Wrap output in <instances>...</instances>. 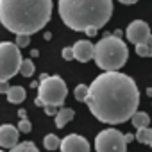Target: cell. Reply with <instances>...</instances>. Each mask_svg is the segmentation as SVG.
Segmentation results:
<instances>
[{"label":"cell","instance_id":"4316f807","mask_svg":"<svg viewBox=\"0 0 152 152\" xmlns=\"http://www.w3.org/2000/svg\"><path fill=\"white\" fill-rule=\"evenodd\" d=\"M25 115H27V111H25V109H20V111H18V116H20V120H22V118H25Z\"/></svg>","mask_w":152,"mask_h":152},{"label":"cell","instance_id":"cb8c5ba5","mask_svg":"<svg viewBox=\"0 0 152 152\" xmlns=\"http://www.w3.org/2000/svg\"><path fill=\"white\" fill-rule=\"evenodd\" d=\"M11 90V86L7 84V81H0V93H7Z\"/></svg>","mask_w":152,"mask_h":152},{"label":"cell","instance_id":"5bb4252c","mask_svg":"<svg viewBox=\"0 0 152 152\" xmlns=\"http://www.w3.org/2000/svg\"><path fill=\"white\" fill-rule=\"evenodd\" d=\"M131 122H132V125H134L136 129H141V127H148V125H150V116H148L145 111H136V113L132 115Z\"/></svg>","mask_w":152,"mask_h":152},{"label":"cell","instance_id":"e0dca14e","mask_svg":"<svg viewBox=\"0 0 152 152\" xmlns=\"http://www.w3.org/2000/svg\"><path fill=\"white\" fill-rule=\"evenodd\" d=\"M9 152H39V150H38V147L32 141H22V143L15 145Z\"/></svg>","mask_w":152,"mask_h":152},{"label":"cell","instance_id":"f546056e","mask_svg":"<svg viewBox=\"0 0 152 152\" xmlns=\"http://www.w3.org/2000/svg\"><path fill=\"white\" fill-rule=\"evenodd\" d=\"M147 95H148V97L152 95V88H147Z\"/></svg>","mask_w":152,"mask_h":152},{"label":"cell","instance_id":"2e32d148","mask_svg":"<svg viewBox=\"0 0 152 152\" xmlns=\"http://www.w3.org/2000/svg\"><path fill=\"white\" fill-rule=\"evenodd\" d=\"M43 147L47 150H57V148H61V140L56 134H47L43 138Z\"/></svg>","mask_w":152,"mask_h":152},{"label":"cell","instance_id":"83f0119b","mask_svg":"<svg viewBox=\"0 0 152 152\" xmlns=\"http://www.w3.org/2000/svg\"><path fill=\"white\" fill-rule=\"evenodd\" d=\"M38 54H39L38 50H32V52H31V56H32V57H38Z\"/></svg>","mask_w":152,"mask_h":152},{"label":"cell","instance_id":"8992f818","mask_svg":"<svg viewBox=\"0 0 152 152\" xmlns=\"http://www.w3.org/2000/svg\"><path fill=\"white\" fill-rule=\"evenodd\" d=\"M22 52L16 43L0 41V81H9L20 72Z\"/></svg>","mask_w":152,"mask_h":152},{"label":"cell","instance_id":"7402d4cb","mask_svg":"<svg viewBox=\"0 0 152 152\" xmlns=\"http://www.w3.org/2000/svg\"><path fill=\"white\" fill-rule=\"evenodd\" d=\"M18 129H20V132H31V129H32V125H31V122L27 120V118H22L20 122H18V125H16Z\"/></svg>","mask_w":152,"mask_h":152},{"label":"cell","instance_id":"3957f363","mask_svg":"<svg viewBox=\"0 0 152 152\" xmlns=\"http://www.w3.org/2000/svg\"><path fill=\"white\" fill-rule=\"evenodd\" d=\"M57 13L68 29L95 36L111 20L113 0H59Z\"/></svg>","mask_w":152,"mask_h":152},{"label":"cell","instance_id":"277c9868","mask_svg":"<svg viewBox=\"0 0 152 152\" xmlns=\"http://www.w3.org/2000/svg\"><path fill=\"white\" fill-rule=\"evenodd\" d=\"M129 57V48L122 38L115 34L104 36L99 43H95V63L104 72H116L120 70Z\"/></svg>","mask_w":152,"mask_h":152},{"label":"cell","instance_id":"d6986e66","mask_svg":"<svg viewBox=\"0 0 152 152\" xmlns=\"http://www.w3.org/2000/svg\"><path fill=\"white\" fill-rule=\"evenodd\" d=\"M34 72H36V68H34L32 59H23L22 64H20V73L23 75V77H31Z\"/></svg>","mask_w":152,"mask_h":152},{"label":"cell","instance_id":"4fadbf2b","mask_svg":"<svg viewBox=\"0 0 152 152\" xmlns=\"http://www.w3.org/2000/svg\"><path fill=\"white\" fill-rule=\"evenodd\" d=\"M6 95H7V100L11 104H22L25 100V97H27V93H25V90L22 86H11V90Z\"/></svg>","mask_w":152,"mask_h":152},{"label":"cell","instance_id":"9c48e42d","mask_svg":"<svg viewBox=\"0 0 152 152\" xmlns=\"http://www.w3.org/2000/svg\"><path fill=\"white\" fill-rule=\"evenodd\" d=\"M88 140L81 134H68L61 140V152H90Z\"/></svg>","mask_w":152,"mask_h":152},{"label":"cell","instance_id":"ffe728a7","mask_svg":"<svg viewBox=\"0 0 152 152\" xmlns=\"http://www.w3.org/2000/svg\"><path fill=\"white\" fill-rule=\"evenodd\" d=\"M134 50L140 57H152V47L148 43H138L134 45Z\"/></svg>","mask_w":152,"mask_h":152},{"label":"cell","instance_id":"603a6c76","mask_svg":"<svg viewBox=\"0 0 152 152\" xmlns=\"http://www.w3.org/2000/svg\"><path fill=\"white\" fill-rule=\"evenodd\" d=\"M61 56H63L64 61H72V59H75V56H73V48H72V47H64V48L61 50Z\"/></svg>","mask_w":152,"mask_h":152},{"label":"cell","instance_id":"5b68a950","mask_svg":"<svg viewBox=\"0 0 152 152\" xmlns=\"http://www.w3.org/2000/svg\"><path fill=\"white\" fill-rule=\"evenodd\" d=\"M68 95L66 83L59 75H41V81L38 84V99L34 100L36 106L47 107V106H63Z\"/></svg>","mask_w":152,"mask_h":152},{"label":"cell","instance_id":"484cf974","mask_svg":"<svg viewBox=\"0 0 152 152\" xmlns=\"http://www.w3.org/2000/svg\"><path fill=\"white\" fill-rule=\"evenodd\" d=\"M120 4H125V6H131V4H136L138 0H118Z\"/></svg>","mask_w":152,"mask_h":152},{"label":"cell","instance_id":"7a4b0ae2","mask_svg":"<svg viewBox=\"0 0 152 152\" xmlns=\"http://www.w3.org/2000/svg\"><path fill=\"white\" fill-rule=\"evenodd\" d=\"M52 16V0H0V23L15 34H36Z\"/></svg>","mask_w":152,"mask_h":152},{"label":"cell","instance_id":"d4e9b609","mask_svg":"<svg viewBox=\"0 0 152 152\" xmlns=\"http://www.w3.org/2000/svg\"><path fill=\"white\" fill-rule=\"evenodd\" d=\"M45 113H47L48 116H50V115H54V116H56V115H57V111H56V106H47V107H45Z\"/></svg>","mask_w":152,"mask_h":152},{"label":"cell","instance_id":"52a82bcc","mask_svg":"<svg viewBox=\"0 0 152 152\" xmlns=\"http://www.w3.org/2000/svg\"><path fill=\"white\" fill-rule=\"evenodd\" d=\"M127 136L118 129H104L95 138L97 152H127Z\"/></svg>","mask_w":152,"mask_h":152},{"label":"cell","instance_id":"7c38bea8","mask_svg":"<svg viewBox=\"0 0 152 152\" xmlns=\"http://www.w3.org/2000/svg\"><path fill=\"white\" fill-rule=\"evenodd\" d=\"M73 116H75V111L72 107H61L57 111V115H56V125L59 129H63L66 124H70L73 120Z\"/></svg>","mask_w":152,"mask_h":152},{"label":"cell","instance_id":"9a60e30c","mask_svg":"<svg viewBox=\"0 0 152 152\" xmlns=\"http://www.w3.org/2000/svg\"><path fill=\"white\" fill-rule=\"evenodd\" d=\"M136 140H138L140 143H143V145L152 147V129H150V125L138 129V131H136Z\"/></svg>","mask_w":152,"mask_h":152},{"label":"cell","instance_id":"6da1fadb","mask_svg":"<svg viewBox=\"0 0 152 152\" xmlns=\"http://www.w3.org/2000/svg\"><path fill=\"white\" fill-rule=\"evenodd\" d=\"M86 104L99 122L109 125L124 124L138 111L140 90L131 75L104 72L90 84Z\"/></svg>","mask_w":152,"mask_h":152},{"label":"cell","instance_id":"30bf717a","mask_svg":"<svg viewBox=\"0 0 152 152\" xmlns=\"http://www.w3.org/2000/svg\"><path fill=\"white\" fill-rule=\"evenodd\" d=\"M18 138H20V129L16 125H11V124L0 125V147L2 148L11 150L15 145H18Z\"/></svg>","mask_w":152,"mask_h":152},{"label":"cell","instance_id":"8fae6325","mask_svg":"<svg viewBox=\"0 0 152 152\" xmlns=\"http://www.w3.org/2000/svg\"><path fill=\"white\" fill-rule=\"evenodd\" d=\"M73 48V56L77 61L81 63H88L95 57V45L90 43L88 39H81V41H75V45L72 47Z\"/></svg>","mask_w":152,"mask_h":152},{"label":"cell","instance_id":"ac0fdd59","mask_svg":"<svg viewBox=\"0 0 152 152\" xmlns=\"http://www.w3.org/2000/svg\"><path fill=\"white\" fill-rule=\"evenodd\" d=\"M88 91H90V86L86 84H77L73 90V97L77 102H86V97H88Z\"/></svg>","mask_w":152,"mask_h":152},{"label":"cell","instance_id":"f1b7e54d","mask_svg":"<svg viewBox=\"0 0 152 152\" xmlns=\"http://www.w3.org/2000/svg\"><path fill=\"white\" fill-rule=\"evenodd\" d=\"M147 43H148V45H150V47H152V34H150V36H148V39H147Z\"/></svg>","mask_w":152,"mask_h":152},{"label":"cell","instance_id":"4dcf8cb0","mask_svg":"<svg viewBox=\"0 0 152 152\" xmlns=\"http://www.w3.org/2000/svg\"><path fill=\"white\" fill-rule=\"evenodd\" d=\"M0 152H4V150H0Z\"/></svg>","mask_w":152,"mask_h":152},{"label":"cell","instance_id":"44dd1931","mask_svg":"<svg viewBox=\"0 0 152 152\" xmlns=\"http://www.w3.org/2000/svg\"><path fill=\"white\" fill-rule=\"evenodd\" d=\"M20 48H25V47H29V43H31V36L29 34H16V41H15Z\"/></svg>","mask_w":152,"mask_h":152},{"label":"cell","instance_id":"ba28073f","mask_svg":"<svg viewBox=\"0 0 152 152\" xmlns=\"http://www.w3.org/2000/svg\"><path fill=\"white\" fill-rule=\"evenodd\" d=\"M150 34H152V32H150V27H148V23L143 22V20H134V22H131V23L127 25V29H125L127 39H129L131 43H134V45H138V43H147V39H148Z\"/></svg>","mask_w":152,"mask_h":152}]
</instances>
